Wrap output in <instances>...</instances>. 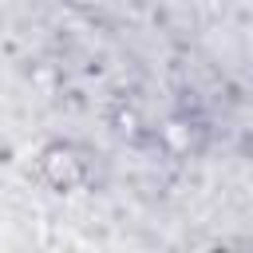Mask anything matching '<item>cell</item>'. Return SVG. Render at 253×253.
Segmentation results:
<instances>
[{"instance_id": "1", "label": "cell", "mask_w": 253, "mask_h": 253, "mask_svg": "<svg viewBox=\"0 0 253 253\" xmlns=\"http://www.w3.org/2000/svg\"><path fill=\"white\" fill-rule=\"evenodd\" d=\"M43 178H47L55 190H71V186L83 178V166H79V158H75L67 146H51V150L43 154Z\"/></svg>"}]
</instances>
